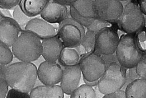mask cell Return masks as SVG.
I'll list each match as a JSON object with an SVG mask.
<instances>
[{
    "label": "cell",
    "mask_w": 146,
    "mask_h": 98,
    "mask_svg": "<svg viewBox=\"0 0 146 98\" xmlns=\"http://www.w3.org/2000/svg\"><path fill=\"white\" fill-rule=\"evenodd\" d=\"M38 78V69L32 62L19 61L7 65L5 79L13 89L28 93L34 88Z\"/></svg>",
    "instance_id": "cell-1"
},
{
    "label": "cell",
    "mask_w": 146,
    "mask_h": 98,
    "mask_svg": "<svg viewBox=\"0 0 146 98\" xmlns=\"http://www.w3.org/2000/svg\"><path fill=\"white\" fill-rule=\"evenodd\" d=\"M11 48L14 56L21 61L33 62L42 53L40 39L28 30L22 31Z\"/></svg>",
    "instance_id": "cell-2"
},
{
    "label": "cell",
    "mask_w": 146,
    "mask_h": 98,
    "mask_svg": "<svg viewBox=\"0 0 146 98\" xmlns=\"http://www.w3.org/2000/svg\"><path fill=\"white\" fill-rule=\"evenodd\" d=\"M115 53L119 63L126 69L135 68L143 55L135 34L126 33L120 37Z\"/></svg>",
    "instance_id": "cell-3"
},
{
    "label": "cell",
    "mask_w": 146,
    "mask_h": 98,
    "mask_svg": "<svg viewBox=\"0 0 146 98\" xmlns=\"http://www.w3.org/2000/svg\"><path fill=\"white\" fill-rule=\"evenodd\" d=\"M127 81V69L119 63L113 62L107 67L98 81L99 92L104 95L120 90Z\"/></svg>",
    "instance_id": "cell-4"
},
{
    "label": "cell",
    "mask_w": 146,
    "mask_h": 98,
    "mask_svg": "<svg viewBox=\"0 0 146 98\" xmlns=\"http://www.w3.org/2000/svg\"><path fill=\"white\" fill-rule=\"evenodd\" d=\"M117 23L119 29L130 34H136L145 27L144 14L136 1L131 0L124 6Z\"/></svg>",
    "instance_id": "cell-5"
},
{
    "label": "cell",
    "mask_w": 146,
    "mask_h": 98,
    "mask_svg": "<svg viewBox=\"0 0 146 98\" xmlns=\"http://www.w3.org/2000/svg\"><path fill=\"white\" fill-rule=\"evenodd\" d=\"M86 34L84 27L71 17L58 24V36L64 46L76 48L80 45Z\"/></svg>",
    "instance_id": "cell-6"
},
{
    "label": "cell",
    "mask_w": 146,
    "mask_h": 98,
    "mask_svg": "<svg viewBox=\"0 0 146 98\" xmlns=\"http://www.w3.org/2000/svg\"><path fill=\"white\" fill-rule=\"evenodd\" d=\"M79 65L83 80L90 82L99 81L106 69L104 59L95 52L82 56Z\"/></svg>",
    "instance_id": "cell-7"
},
{
    "label": "cell",
    "mask_w": 146,
    "mask_h": 98,
    "mask_svg": "<svg viewBox=\"0 0 146 98\" xmlns=\"http://www.w3.org/2000/svg\"><path fill=\"white\" fill-rule=\"evenodd\" d=\"M118 25L107 27L99 31L95 36L94 52L102 56H108L116 52L120 40Z\"/></svg>",
    "instance_id": "cell-8"
},
{
    "label": "cell",
    "mask_w": 146,
    "mask_h": 98,
    "mask_svg": "<svg viewBox=\"0 0 146 98\" xmlns=\"http://www.w3.org/2000/svg\"><path fill=\"white\" fill-rule=\"evenodd\" d=\"M94 8L98 18L117 22L122 14L124 6L120 0H94Z\"/></svg>",
    "instance_id": "cell-9"
},
{
    "label": "cell",
    "mask_w": 146,
    "mask_h": 98,
    "mask_svg": "<svg viewBox=\"0 0 146 98\" xmlns=\"http://www.w3.org/2000/svg\"><path fill=\"white\" fill-rule=\"evenodd\" d=\"M63 68L56 62L45 60L38 68V78L44 85H55L60 82Z\"/></svg>",
    "instance_id": "cell-10"
},
{
    "label": "cell",
    "mask_w": 146,
    "mask_h": 98,
    "mask_svg": "<svg viewBox=\"0 0 146 98\" xmlns=\"http://www.w3.org/2000/svg\"><path fill=\"white\" fill-rule=\"evenodd\" d=\"M24 30L33 32L42 40L56 36L58 25L50 23L42 18L35 17L27 23Z\"/></svg>",
    "instance_id": "cell-11"
},
{
    "label": "cell",
    "mask_w": 146,
    "mask_h": 98,
    "mask_svg": "<svg viewBox=\"0 0 146 98\" xmlns=\"http://www.w3.org/2000/svg\"><path fill=\"white\" fill-rule=\"evenodd\" d=\"M82 75L79 64L63 67V73L60 85L64 93L70 95L78 87Z\"/></svg>",
    "instance_id": "cell-12"
},
{
    "label": "cell",
    "mask_w": 146,
    "mask_h": 98,
    "mask_svg": "<svg viewBox=\"0 0 146 98\" xmlns=\"http://www.w3.org/2000/svg\"><path fill=\"white\" fill-rule=\"evenodd\" d=\"M69 15L67 6L53 0L48 1L40 14V17L48 22L57 24L68 18Z\"/></svg>",
    "instance_id": "cell-13"
},
{
    "label": "cell",
    "mask_w": 146,
    "mask_h": 98,
    "mask_svg": "<svg viewBox=\"0 0 146 98\" xmlns=\"http://www.w3.org/2000/svg\"><path fill=\"white\" fill-rule=\"evenodd\" d=\"M22 30L13 17H5L0 22V41L11 47Z\"/></svg>",
    "instance_id": "cell-14"
},
{
    "label": "cell",
    "mask_w": 146,
    "mask_h": 98,
    "mask_svg": "<svg viewBox=\"0 0 146 98\" xmlns=\"http://www.w3.org/2000/svg\"><path fill=\"white\" fill-rule=\"evenodd\" d=\"M42 53L43 58L48 61L56 62L58 60L60 53L64 47L58 35L42 40Z\"/></svg>",
    "instance_id": "cell-15"
},
{
    "label": "cell",
    "mask_w": 146,
    "mask_h": 98,
    "mask_svg": "<svg viewBox=\"0 0 146 98\" xmlns=\"http://www.w3.org/2000/svg\"><path fill=\"white\" fill-rule=\"evenodd\" d=\"M30 96L31 98H63L64 92L58 84H43L34 87L30 92Z\"/></svg>",
    "instance_id": "cell-16"
},
{
    "label": "cell",
    "mask_w": 146,
    "mask_h": 98,
    "mask_svg": "<svg viewBox=\"0 0 146 98\" xmlns=\"http://www.w3.org/2000/svg\"><path fill=\"white\" fill-rule=\"evenodd\" d=\"M49 0H21L19 6L29 17H35L40 14Z\"/></svg>",
    "instance_id": "cell-17"
},
{
    "label": "cell",
    "mask_w": 146,
    "mask_h": 98,
    "mask_svg": "<svg viewBox=\"0 0 146 98\" xmlns=\"http://www.w3.org/2000/svg\"><path fill=\"white\" fill-rule=\"evenodd\" d=\"M126 97L144 98L146 96V80L140 78L132 81L125 88Z\"/></svg>",
    "instance_id": "cell-18"
},
{
    "label": "cell",
    "mask_w": 146,
    "mask_h": 98,
    "mask_svg": "<svg viewBox=\"0 0 146 98\" xmlns=\"http://www.w3.org/2000/svg\"><path fill=\"white\" fill-rule=\"evenodd\" d=\"M80 55L76 48L64 47L58 60V63L62 66H73L79 64Z\"/></svg>",
    "instance_id": "cell-19"
},
{
    "label": "cell",
    "mask_w": 146,
    "mask_h": 98,
    "mask_svg": "<svg viewBox=\"0 0 146 98\" xmlns=\"http://www.w3.org/2000/svg\"><path fill=\"white\" fill-rule=\"evenodd\" d=\"M71 6L84 18H98L94 8V0H76Z\"/></svg>",
    "instance_id": "cell-20"
},
{
    "label": "cell",
    "mask_w": 146,
    "mask_h": 98,
    "mask_svg": "<svg viewBox=\"0 0 146 98\" xmlns=\"http://www.w3.org/2000/svg\"><path fill=\"white\" fill-rule=\"evenodd\" d=\"M95 36V33L90 30H87L81 44L76 48L80 55V57L94 52Z\"/></svg>",
    "instance_id": "cell-21"
},
{
    "label": "cell",
    "mask_w": 146,
    "mask_h": 98,
    "mask_svg": "<svg viewBox=\"0 0 146 98\" xmlns=\"http://www.w3.org/2000/svg\"><path fill=\"white\" fill-rule=\"evenodd\" d=\"M71 98L78 97H96V94L92 86L86 84H82L75 89L70 95Z\"/></svg>",
    "instance_id": "cell-22"
},
{
    "label": "cell",
    "mask_w": 146,
    "mask_h": 98,
    "mask_svg": "<svg viewBox=\"0 0 146 98\" xmlns=\"http://www.w3.org/2000/svg\"><path fill=\"white\" fill-rule=\"evenodd\" d=\"M12 16L21 28L22 31L25 30L27 23L33 18L29 17L25 14V13L21 10L19 5L13 9Z\"/></svg>",
    "instance_id": "cell-23"
},
{
    "label": "cell",
    "mask_w": 146,
    "mask_h": 98,
    "mask_svg": "<svg viewBox=\"0 0 146 98\" xmlns=\"http://www.w3.org/2000/svg\"><path fill=\"white\" fill-rule=\"evenodd\" d=\"M116 25H117V22H110L96 18H94L90 25L86 28L87 30H90L96 34L99 31L105 28Z\"/></svg>",
    "instance_id": "cell-24"
},
{
    "label": "cell",
    "mask_w": 146,
    "mask_h": 98,
    "mask_svg": "<svg viewBox=\"0 0 146 98\" xmlns=\"http://www.w3.org/2000/svg\"><path fill=\"white\" fill-rule=\"evenodd\" d=\"M13 53L9 47L0 41V64H9L13 59Z\"/></svg>",
    "instance_id": "cell-25"
},
{
    "label": "cell",
    "mask_w": 146,
    "mask_h": 98,
    "mask_svg": "<svg viewBox=\"0 0 146 98\" xmlns=\"http://www.w3.org/2000/svg\"><path fill=\"white\" fill-rule=\"evenodd\" d=\"M69 13L70 17L74 19L75 21L79 23L80 25L83 26L84 27L87 28L90 23L92 22L94 18H86L80 16L76 10L71 6H69Z\"/></svg>",
    "instance_id": "cell-26"
},
{
    "label": "cell",
    "mask_w": 146,
    "mask_h": 98,
    "mask_svg": "<svg viewBox=\"0 0 146 98\" xmlns=\"http://www.w3.org/2000/svg\"><path fill=\"white\" fill-rule=\"evenodd\" d=\"M135 72L140 78L146 80V52H143L142 57L135 66Z\"/></svg>",
    "instance_id": "cell-27"
},
{
    "label": "cell",
    "mask_w": 146,
    "mask_h": 98,
    "mask_svg": "<svg viewBox=\"0 0 146 98\" xmlns=\"http://www.w3.org/2000/svg\"><path fill=\"white\" fill-rule=\"evenodd\" d=\"M137 44L142 52H146V32L145 27L135 34Z\"/></svg>",
    "instance_id": "cell-28"
},
{
    "label": "cell",
    "mask_w": 146,
    "mask_h": 98,
    "mask_svg": "<svg viewBox=\"0 0 146 98\" xmlns=\"http://www.w3.org/2000/svg\"><path fill=\"white\" fill-rule=\"evenodd\" d=\"M21 0H0V9L13 10L19 5Z\"/></svg>",
    "instance_id": "cell-29"
},
{
    "label": "cell",
    "mask_w": 146,
    "mask_h": 98,
    "mask_svg": "<svg viewBox=\"0 0 146 98\" xmlns=\"http://www.w3.org/2000/svg\"><path fill=\"white\" fill-rule=\"evenodd\" d=\"M7 98H29L30 97V93L21 91L15 89L11 88L8 91L6 95Z\"/></svg>",
    "instance_id": "cell-30"
},
{
    "label": "cell",
    "mask_w": 146,
    "mask_h": 98,
    "mask_svg": "<svg viewBox=\"0 0 146 98\" xmlns=\"http://www.w3.org/2000/svg\"><path fill=\"white\" fill-rule=\"evenodd\" d=\"M9 87L5 79L0 77V98L6 97Z\"/></svg>",
    "instance_id": "cell-31"
},
{
    "label": "cell",
    "mask_w": 146,
    "mask_h": 98,
    "mask_svg": "<svg viewBox=\"0 0 146 98\" xmlns=\"http://www.w3.org/2000/svg\"><path fill=\"white\" fill-rule=\"evenodd\" d=\"M103 98H125L126 97L125 91L124 90H118L109 94L104 95Z\"/></svg>",
    "instance_id": "cell-32"
},
{
    "label": "cell",
    "mask_w": 146,
    "mask_h": 98,
    "mask_svg": "<svg viewBox=\"0 0 146 98\" xmlns=\"http://www.w3.org/2000/svg\"><path fill=\"white\" fill-rule=\"evenodd\" d=\"M142 13L146 15V0H136Z\"/></svg>",
    "instance_id": "cell-33"
},
{
    "label": "cell",
    "mask_w": 146,
    "mask_h": 98,
    "mask_svg": "<svg viewBox=\"0 0 146 98\" xmlns=\"http://www.w3.org/2000/svg\"><path fill=\"white\" fill-rule=\"evenodd\" d=\"M58 3H59L62 5H65L66 6H71L76 0H53Z\"/></svg>",
    "instance_id": "cell-34"
},
{
    "label": "cell",
    "mask_w": 146,
    "mask_h": 98,
    "mask_svg": "<svg viewBox=\"0 0 146 98\" xmlns=\"http://www.w3.org/2000/svg\"><path fill=\"white\" fill-rule=\"evenodd\" d=\"M8 64H0V77L5 79V71Z\"/></svg>",
    "instance_id": "cell-35"
},
{
    "label": "cell",
    "mask_w": 146,
    "mask_h": 98,
    "mask_svg": "<svg viewBox=\"0 0 146 98\" xmlns=\"http://www.w3.org/2000/svg\"><path fill=\"white\" fill-rule=\"evenodd\" d=\"M5 16L3 15V14L2 13V11H1V9H0V22H1V21L2 20V19L3 18H5Z\"/></svg>",
    "instance_id": "cell-36"
},
{
    "label": "cell",
    "mask_w": 146,
    "mask_h": 98,
    "mask_svg": "<svg viewBox=\"0 0 146 98\" xmlns=\"http://www.w3.org/2000/svg\"><path fill=\"white\" fill-rule=\"evenodd\" d=\"M144 17H145V27L146 26V15H144Z\"/></svg>",
    "instance_id": "cell-37"
},
{
    "label": "cell",
    "mask_w": 146,
    "mask_h": 98,
    "mask_svg": "<svg viewBox=\"0 0 146 98\" xmlns=\"http://www.w3.org/2000/svg\"><path fill=\"white\" fill-rule=\"evenodd\" d=\"M121 1H128V0H120Z\"/></svg>",
    "instance_id": "cell-38"
},
{
    "label": "cell",
    "mask_w": 146,
    "mask_h": 98,
    "mask_svg": "<svg viewBox=\"0 0 146 98\" xmlns=\"http://www.w3.org/2000/svg\"><path fill=\"white\" fill-rule=\"evenodd\" d=\"M145 32H146V26L145 27Z\"/></svg>",
    "instance_id": "cell-39"
},
{
    "label": "cell",
    "mask_w": 146,
    "mask_h": 98,
    "mask_svg": "<svg viewBox=\"0 0 146 98\" xmlns=\"http://www.w3.org/2000/svg\"><path fill=\"white\" fill-rule=\"evenodd\" d=\"M132 1H136V0H132Z\"/></svg>",
    "instance_id": "cell-40"
},
{
    "label": "cell",
    "mask_w": 146,
    "mask_h": 98,
    "mask_svg": "<svg viewBox=\"0 0 146 98\" xmlns=\"http://www.w3.org/2000/svg\"><path fill=\"white\" fill-rule=\"evenodd\" d=\"M145 97H146V96H145Z\"/></svg>",
    "instance_id": "cell-41"
}]
</instances>
